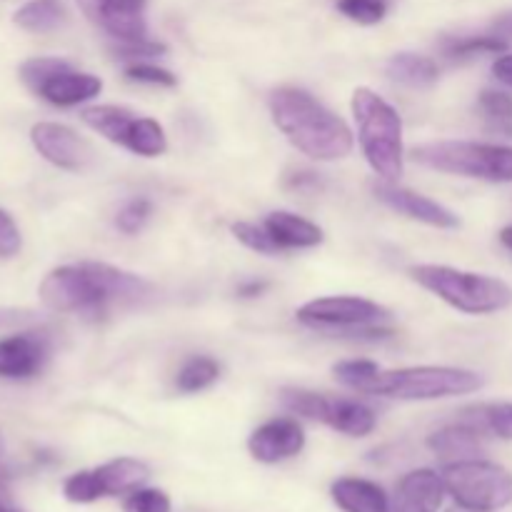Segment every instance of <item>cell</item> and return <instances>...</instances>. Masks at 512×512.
Segmentation results:
<instances>
[{"label":"cell","mask_w":512,"mask_h":512,"mask_svg":"<svg viewBox=\"0 0 512 512\" xmlns=\"http://www.w3.org/2000/svg\"><path fill=\"white\" fill-rule=\"evenodd\" d=\"M148 280L105 263H73L50 270L38 295L55 313H103L110 305L138 303L150 295Z\"/></svg>","instance_id":"cell-1"},{"label":"cell","mask_w":512,"mask_h":512,"mask_svg":"<svg viewBox=\"0 0 512 512\" xmlns=\"http://www.w3.org/2000/svg\"><path fill=\"white\" fill-rule=\"evenodd\" d=\"M270 115L280 133L308 158L330 163L345 158L353 150V133L345 120L315 100L308 90H273Z\"/></svg>","instance_id":"cell-2"},{"label":"cell","mask_w":512,"mask_h":512,"mask_svg":"<svg viewBox=\"0 0 512 512\" xmlns=\"http://www.w3.org/2000/svg\"><path fill=\"white\" fill-rule=\"evenodd\" d=\"M353 115L358 123L360 148L370 168L385 183H398L405 160L403 120L398 110L370 88H358L353 93Z\"/></svg>","instance_id":"cell-3"},{"label":"cell","mask_w":512,"mask_h":512,"mask_svg":"<svg viewBox=\"0 0 512 512\" xmlns=\"http://www.w3.org/2000/svg\"><path fill=\"white\" fill-rule=\"evenodd\" d=\"M410 275L418 285L468 315H490L512 305V288L505 280L483 273H465L448 265H415Z\"/></svg>","instance_id":"cell-4"},{"label":"cell","mask_w":512,"mask_h":512,"mask_svg":"<svg viewBox=\"0 0 512 512\" xmlns=\"http://www.w3.org/2000/svg\"><path fill=\"white\" fill-rule=\"evenodd\" d=\"M485 385L483 375L463 368L420 365V368L380 370L365 393L393 400H440L455 395H470Z\"/></svg>","instance_id":"cell-5"},{"label":"cell","mask_w":512,"mask_h":512,"mask_svg":"<svg viewBox=\"0 0 512 512\" xmlns=\"http://www.w3.org/2000/svg\"><path fill=\"white\" fill-rule=\"evenodd\" d=\"M413 155L420 165H428L440 173L488 180V183H512V145L443 140V143L420 145Z\"/></svg>","instance_id":"cell-6"},{"label":"cell","mask_w":512,"mask_h":512,"mask_svg":"<svg viewBox=\"0 0 512 512\" xmlns=\"http://www.w3.org/2000/svg\"><path fill=\"white\" fill-rule=\"evenodd\" d=\"M440 475L450 498L465 508L498 512L512 505V473L503 465L470 458L448 463Z\"/></svg>","instance_id":"cell-7"},{"label":"cell","mask_w":512,"mask_h":512,"mask_svg":"<svg viewBox=\"0 0 512 512\" xmlns=\"http://www.w3.org/2000/svg\"><path fill=\"white\" fill-rule=\"evenodd\" d=\"M388 310L358 295H333L305 303L298 310V320L308 328L335 330V333L353 335V338H390L388 328H380L388 320Z\"/></svg>","instance_id":"cell-8"},{"label":"cell","mask_w":512,"mask_h":512,"mask_svg":"<svg viewBox=\"0 0 512 512\" xmlns=\"http://www.w3.org/2000/svg\"><path fill=\"white\" fill-rule=\"evenodd\" d=\"M83 123L115 145L143 158H158L168 150V135L153 118H138L118 105H93L83 110Z\"/></svg>","instance_id":"cell-9"},{"label":"cell","mask_w":512,"mask_h":512,"mask_svg":"<svg viewBox=\"0 0 512 512\" xmlns=\"http://www.w3.org/2000/svg\"><path fill=\"white\" fill-rule=\"evenodd\" d=\"M30 140L33 148L43 155L48 163H53L60 170H85L93 163V148L85 138H80L73 128L63 123H35L30 128Z\"/></svg>","instance_id":"cell-10"},{"label":"cell","mask_w":512,"mask_h":512,"mask_svg":"<svg viewBox=\"0 0 512 512\" xmlns=\"http://www.w3.org/2000/svg\"><path fill=\"white\" fill-rule=\"evenodd\" d=\"M305 448V430L293 418H275L253 430L248 450L258 463L275 465L295 458Z\"/></svg>","instance_id":"cell-11"},{"label":"cell","mask_w":512,"mask_h":512,"mask_svg":"<svg viewBox=\"0 0 512 512\" xmlns=\"http://www.w3.org/2000/svg\"><path fill=\"white\" fill-rule=\"evenodd\" d=\"M375 195H378L380 203H385L388 208L398 210V213L408 215V218L420 220L425 225H433V228H458L460 220L453 210H448L445 205L435 203V200L425 198V195L415 193V190L400 188L395 183H378L375 185Z\"/></svg>","instance_id":"cell-12"},{"label":"cell","mask_w":512,"mask_h":512,"mask_svg":"<svg viewBox=\"0 0 512 512\" xmlns=\"http://www.w3.org/2000/svg\"><path fill=\"white\" fill-rule=\"evenodd\" d=\"M45 363H48V345L38 335L20 333L0 340V378H35L45 368Z\"/></svg>","instance_id":"cell-13"},{"label":"cell","mask_w":512,"mask_h":512,"mask_svg":"<svg viewBox=\"0 0 512 512\" xmlns=\"http://www.w3.org/2000/svg\"><path fill=\"white\" fill-rule=\"evenodd\" d=\"M445 495L443 475L428 468L410 470L395 490L393 512H440Z\"/></svg>","instance_id":"cell-14"},{"label":"cell","mask_w":512,"mask_h":512,"mask_svg":"<svg viewBox=\"0 0 512 512\" xmlns=\"http://www.w3.org/2000/svg\"><path fill=\"white\" fill-rule=\"evenodd\" d=\"M100 90H103V80L98 75L80 73V70L70 68L68 63L65 68L55 70L50 78H45L35 90V95H40L45 103L58 105V108H73L85 100H93L95 95H100Z\"/></svg>","instance_id":"cell-15"},{"label":"cell","mask_w":512,"mask_h":512,"mask_svg":"<svg viewBox=\"0 0 512 512\" xmlns=\"http://www.w3.org/2000/svg\"><path fill=\"white\" fill-rule=\"evenodd\" d=\"M93 473L98 498H118V495H130L133 490L143 488L150 478V468L143 460L135 458H115L103 463L100 468L90 470Z\"/></svg>","instance_id":"cell-16"},{"label":"cell","mask_w":512,"mask_h":512,"mask_svg":"<svg viewBox=\"0 0 512 512\" xmlns=\"http://www.w3.org/2000/svg\"><path fill=\"white\" fill-rule=\"evenodd\" d=\"M428 448L445 463H458V460L478 458L485 448V435L468 423H455L448 428L435 430L428 438Z\"/></svg>","instance_id":"cell-17"},{"label":"cell","mask_w":512,"mask_h":512,"mask_svg":"<svg viewBox=\"0 0 512 512\" xmlns=\"http://www.w3.org/2000/svg\"><path fill=\"white\" fill-rule=\"evenodd\" d=\"M330 495L343 512H393L388 493L373 480L340 478L330 488Z\"/></svg>","instance_id":"cell-18"},{"label":"cell","mask_w":512,"mask_h":512,"mask_svg":"<svg viewBox=\"0 0 512 512\" xmlns=\"http://www.w3.org/2000/svg\"><path fill=\"white\" fill-rule=\"evenodd\" d=\"M145 3L148 0H108L100 15V28L108 30L118 43H135L148 38L145 25Z\"/></svg>","instance_id":"cell-19"},{"label":"cell","mask_w":512,"mask_h":512,"mask_svg":"<svg viewBox=\"0 0 512 512\" xmlns=\"http://www.w3.org/2000/svg\"><path fill=\"white\" fill-rule=\"evenodd\" d=\"M263 228L268 230L273 243L278 250H300V248H315L323 243V230L310 220L300 218V215L288 213V210H275L265 218Z\"/></svg>","instance_id":"cell-20"},{"label":"cell","mask_w":512,"mask_h":512,"mask_svg":"<svg viewBox=\"0 0 512 512\" xmlns=\"http://www.w3.org/2000/svg\"><path fill=\"white\" fill-rule=\"evenodd\" d=\"M323 423L348 438H365L375 430L378 418L368 405L358 403V400H330Z\"/></svg>","instance_id":"cell-21"},{"label":"cell","mask_w":512,"mask_h":512,"mask_svg":"<svg viewBox=\"0 0 512 512\" xmlns=\"http://www.w3.org/2000/svg\"><path fill=\"white\" fill-rule=\"evenodd\" d=\"M13 23L28 33H53L68 23V8L63 0H30L15 10Z\"/></svg>","instance_id":"cell-22"},{"label":"cell","mask_w":512,"mask_h":512,"mask_svg":"<svg viewBox=\"0 0 512 512\" xmlns=\"http://www.w3.org/2000/svg\"><path fill=\"white\" fill-rule=\"evenodd\" d=\"M388 75L408 88H430L438 83V65L435 60L415 53H398L388 60Z\"/></svg>","instance_id":"cell-23"},{"label":"cell","mask_w":512,"mask_h":512,"mask_svg":"<svg viewBox=\"0 0 512 512\" xmlns=\"http://www.w3.org/2000/svg\"><path fill=\"white\" fill-rule=\"evenodd\" d=\"M463 423L478 428L485 438L512 440V403H488L463 410Z\"/></svg>","instance_id":"cell-24"},{"label":"cell","mask_w":512,"mask_h":512,"mask_svg":"<svg viewBox=\"0 0 512 512\" xmlns=\"http://www.w3.org/2000/svg\"><path fill=\"white\" fill-rule=\"evenodd\" d=\"M478 110L490 133L512 138V95L503 90H483L478 98Z\"/></svg>","instance_id":"cell-25"},{"label":"cell","mask_w":512,"mask_h":512,"mask_svg":"<svg viewBox=\"0 0 512 512\" xmlns=\"http://www.w3.org/2000/svg\"><path fill=\"white\" fill-rule=\"evenodd\" d=\"M220 378V365L213 358H190L178 373V388L183 393H198Z\"/></svg>","instance_id":"cell-26"},{"label":"cell","mask_w":512,"mask_h":512,"mask_svg":"<svg viewBox=\"0 0 512 512\" xmlns=\"http://www.w3.org/2000/svg\"><path fill=\"white\" fill-rule=\"evenodd\" d=\"M508 48L510 45L505 43L503 38H498L495 33H488V35H470V38L450 40L445 53H448V58L453 60H465V58H475V55L505 53Z\"/></svg>","instance_id":"cell-27"},{"label":"cell","mask_w":512,"mask_h":512,"mask_svg":"<svg viewBox=\"0 0 512 512\" xmlns=\"http://www.w3.org/2000/svg\"><path fill=\"white\" fill-rule=\"evenodd\" d=\"M285 408L295 415H303V418L310 420H320L323 423L325 418V410H328L330 400L320 393H310V390H298V388H288L283 390L280 395Z\"/></svg>","instance_id":"cell-28"},{"label":"cell","mask_w":512,"mask_h":512,"mask_svg":"<svg viewBox=\"0 0 512 512\" xmlns=\"http://www.w3.org/2000/svg\"><path fill=\"white\" fill-rule=\"evenodd\" d=\"M378 373L380 368L373 360H345V363H338L333 368V375L338 383L348 385V388L353 390H360V393H365V388L373 383Z\"/></svg>","instance_id":"cell-29"},{"label":"cell","mask_w":512,"mask_h":512,"mask_svg":"<svg viewBox=\"0 0 512 512\" xmlns=\"http://www.w3.org/2000/svg\"><path fill=\"white\" fill-rule=\"evenodd\" d=\"M338 10L360 25H375L388 15V0H338Z\"/></svg>","instance_id":"cell-30"},{"label":"cell","mask_w":512,"mask_h":512,"mask_svg":"<svg viewBox=\"0 0 512 512\" xmlns=\"http://www.w3.org/2000/svg\"><path fill=\"white\" fill-rule=\"evenodd\" d=\"M65 65H68V60H60V58H30L20 65L18 70L20 83H23L30 93H35L38 85L43 83L45 78H50L55 70L65 68Z\"/></svg>","instance_id":"cell-31"},{"label":"cell","mask_w":512,"mask_h":512,"mask_svg":"<svg viewBox=\"0 0 512 512\" xmlns=\"http://www.w3.org/2000/svg\"><path fill=\"white\" fill-rule=\"evenodd\" d=\"M123 512H170V498L158 488H138L123 500Z\"/></svg>","instance_id":"cell-32"},{"label":"cell","mask_w":512,"mask_h":512,"mask_svg":"<svg viewBox=\"0 0 512 512\" xmlns=\"http://www.w3.org/2000/svg\"><path fill=\"white\" fill-rule=\"evenodd\" d=\"M150 215H153V205H150V200L135 198L120 210L118 218H115V225H118V230H123L125 235H135L143 230V225L148 223Z\"/></svg>","instance_id":"cell-33"},{"label":"cell","mask_w":512,"mask_h":512,"mask_svg":"<svg viewBox=\"0 0 512 512\" xmlns=\"http://www.w3.org/2000/svg\"><path fill=\"white\" fill-rule=\"evenodd\" d=\"M233 235L240 240V243L248 245L250 250H255V253H263V255L280 253L278 245L273 243V238H270V233L263 228V225L235 223L233 225Z\"/></svg>","instance_id":"cell-34"},{"label":"cell","mask_w":512,"mask_h":512,"mask_svg":"<svg viewBox=\"0 0 512 512\" xmlns=\"http://www.w3.org/2000/svg\"><path fill=\"white\" fill-rule=\"evenodd\" d=\"M125 75H128V80H135V83L163 85V88H173V85L178 83V78H175L170 70L158 68V65L153 63H130L128 68H125Z\"/></svg>","instance_id":"cell-35"},{"label":"cell","mask_w":512,"mask_h":512,"mask_svg":"<svg viewBox=\"0 0 512 512\" xmlns=\"http://www.w3.org/2000/svg\"><path fill=\"white\" fill-rule=\"evenodd\" d=\"M168 53L163 43H153V40H135V43H120L115 48V55L123 60H130V63H145V60H153L158 55Z\"/></svg>","instance_id":"cell-36"},{"label":"cell","mask_w":512,"mask_h":512,"mask_svg":"<svg viewBox=\"0 0 512 512\" xmlns=\"http://www.w3.org/2000/svg\"><path fill=\"white\" fill-rule=\"evenodd\" d=\"M20 248H23V238H20L18 223L8 210L0 208V260L15 258Z\"/></svg>","instance_id":"cell-37"},{"label":"cell","mask_w":512,"mask_h":512,"mask_svg":"<svg viewBox=\"0 0 512 512\" xmlns=\"http://www.w3.org/2000/svg\"><path fill=\"white\" fill-rule=\"evenodd\" d=\"M493 75L500 80V83L512 88V53H503L498 60H495Z\"/></svg>","instance_id":"cell-38"},{"label":"cell","mask_w":512,"mask_h":512,"mask_svg":"<svg viewBox=\"0 0 512 512\" xmlns=\"http://www.w3.org/2000/svg\"><path fill=\"white\" fill-rule=\"evenodd\" d=\"M78 3V8L83 10V15L88 20H93V23H100V15H103V8L108 0H75Z\"/></svg>","instance_id":"cell-39"},{"label":"cell","mask_w":512,"mask_h":512,"mask_svg":"<svg viewBox=\"0 0 512 512\" xmlns=\"http://www.w3.org/2000/svg\"><path fill=\"white\" fill-rule=\"evenodd\" d=\"M23 320H30L28 310H20V308H0V328H5V325L23 323Z\"/></svg>","instance_id":"cell-40"},{"label":"cell","mask_w":512,"mask_h":512,"mask_svg":"<svg viewBox=\"0 0 512 512\" xmlns=\"http://www.w3.org/2000/svg\"><path fill=\"white\" fill-rule=\"evenodd\" d=\"M490 33H495L498 38H503L505 43L512 45V13L495 20V25H493V30H490Z\"/></svg>","instance_id":"cell-41"},{"label":"cell","mask_w":512,"mask_h":512,"mask_svg":"<svg viewBox=\"0 0 512 512\" xmlns=\"http://www.w3.org/2000/svg\"><path fill=\"white\" fill-rule=\"evenodd\" d=\"M8 480H10V470H8V463H5L3 435H0V493H8Z\"/></svg>","instance_id":"cell-42"},{"label":"cell","mask_w":512,"mask_h":512,"mask_svg":"<svg viewBox=\"0 0 512 512\" xmlns=\"http://www.w3.org/2000/svg\"><path fill=\"white\" fill-rule=\"evenodd\" d=\"M268 288V283H245V285H240L238 288V295H243V298H255V295H260L263 293V290Z\"/></svg>","instance_id":"cell-43"},{"label":"cell","mask_w":512,"mask_h":512,"mask_svg":"<svg viewBox=\"0 0 512 512\" xmlns=\"http://www.w3.org/2000/svg\"><path fill=\"white\" fill-rule=\"evenodd\" d=\"M0 512H25V510H20L18 505L10 500L8 493H0Z\"/></svg>","instance_id":"cell-44"},{"label":"cell","mask_w":512,"mask_h":512,"mask_svg":"<svg viewBox=\"0 0 512 512\" xmlns=\"http://www.w3.org/2000/svg\"><path fill=\"white\" fill-rule=\"evenodd\" d=\"M500 243H503L505 248H508L510 253H512V225H508V228L500 230Z\"/></svg>","instance_id":"cell-45"},{"label":"cell","mask_w":512,"mask_h":512,"mask_svg":"<svg viewBox=\"0 0 512 512\" xmlns=\"http://www.w3.org/2000/svg\"><path fill=\"white\" fill-rule=\"evenodd\" d=\"M443 512H480V510H473V508H465V505H458L455 503L453 508H448V510H443Z\"/></svg>","instance_id":"cell-46"}]
</instances>
